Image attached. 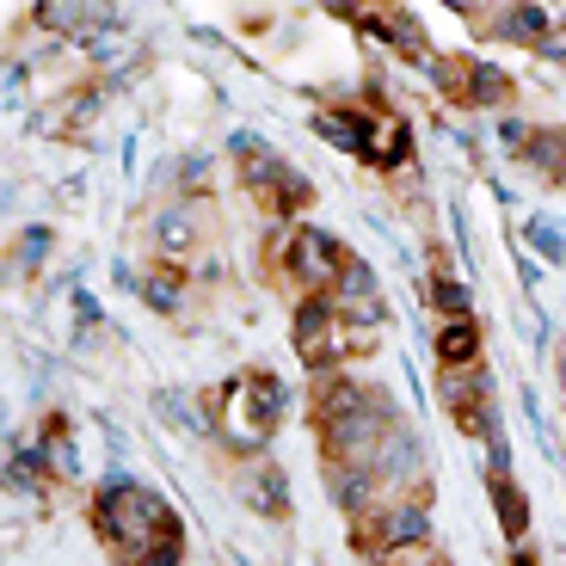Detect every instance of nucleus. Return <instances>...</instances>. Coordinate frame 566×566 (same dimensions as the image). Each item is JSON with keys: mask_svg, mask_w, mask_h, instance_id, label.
<instances>
[{"mask_svg": "<svg viewBox=\"0 0 566 566\" xmlns=\"http://www.w3.org/2000/svg\"><path fill=\"white\" fill-rule=\"evenodd\" d=\"M283 407H290V388L271 369H234L222 388L203 395V424H210V438H222L234 455L253 462V455H265Z\"/></svg>", "mask_w": 566, "mask_h": 566, "instance_id": "1", "label": "nucleus"}, {"mask_svg": "<svg viewBox=\"0 0 566 566\" xmlns=\"http://www.w3.org/2000/svg\"><path fill=\"white\" fill-rule=\"evenodd\" d=\"M172 524H179V517L167 511V499H160V493L136 486L129 474H105L99 499H93V530H99V542H105V548H112L124 566H136Z\"/></svg>", "mask_w": 566, "mask_h": 566, "instance_id": "2", "label": "nucleus"}, {"mask_svg": "<svg viewBox=\"0 0 566 566\" xmlns=\"http://www.w3.org/2000/svg\"><path fill=\"white\" fill-rule=\"evenodd\" d=\"M234 155H247L241 160V179H247V191H253L259 203H265L271 216H302V210H314V185L302 179L296 167H290V160L283 155H271L265 142L259 136H234Z\"/></svg>", "mask_w": 566, "mask_h": 566, "instance_id": "3", "label": "nucleus"}, {"mask_svg": "<svg viewBox=\"0 0 566 566\" xmlns=\"http://www.w3.org/2000/svg\"><path fill=\"white\" fill-rule=\"evenodd\" d=\"M364 345H369V333H357V326L333 308V296H302V308H296V352H302V364L326 369V364H339V357L364 352Z\"/></svg>", "mask_w": 566, "mask_h": 566, "instance_id": "4", "label": "nucleus"}, {"mask_svg": "<svg viewBox=\"0 0 566 566\" xmlns=\"http://www.w3.org/2000/svg\"><path fill=\"white\" fill-rule=\"evenodd\" d=\"M431 81H438L443 99L468 105V112H493V105L511 99V74L481 56H438L431 62Z\"/></svg>", "mask_w": 566, "mask_h": 566, "instance_id": "5", "label": "nucleus"}, {"mask_svg": "<svg viewBox=\"0 0 566 566\" xmlns=\"http://www.w3.org/2000/svg\"><path fill=\"white\" fill-rule=\"evenodd\" d=\"M424 536H431V511H424V499H395V505L364 511V524L352 530V548H369L376 560H382V554L419 548Z\"/></svg>", "mask_w": 566, "mask_h": 566, "instance_id": "6", "label": "nucleus"}, {"mask_svg": "<svg viewBox=\"0 0 566 566\" xmlns=\"http://www.w3.org/2000/svg\"><path fill=\"white\" fill-rule=\"evenodd\" d=\"M345 265H352V253L326 228H302L296 241H290V271L308 283V296H333V283H339Z\"/></svg>", "mask_w": 566, "mask_h": 566, "instance_id": "7", "label": "nucleus"}, {"mask_svg": "<svg viewBox=\"0 0 566 566\" xmlns=\"http://www.w3.org/2000/svg\"><path fill=\"white\" fill-rule=\"evenodd\" d=\"M234 493H241V505L265 511V517H283V511H290V481H283V468L265 462V455L241 462V474H234Z\"/></svg>", "mask_w": 566, "mask_h": 566, "instance_id": "8", "label": "nucleus"}, {"mask_svg": "<svg viewBox=\"0 0 566 566\" xmlns=\"http://www.w3.org/2000/svg\"><path fill=\"white\" fill-rule=\"evenodd\" d=\"M326 499L339 511H352V517L376 511L369 505V499H376V468L369 462H326Z\"/></svg>", "mask_w": 566, "mask_h": 566, "instance_id": "9", "label": "nucleus"}, {"mask_svg": "<svg viewBox=\"0 0 566 566\" xmlns=\"http://www.w3.org/2000/svg\"><path fill=\"white\" fill-rule=\"evenodd\" d=\"M38 13V25L62 31V38H99V31H117V7H86V0H74V7H31Z\"/></svg>", "mask_w": 566, "mask_h": 566, "instance_id": "10", "label": "nucleus"}, {"mask_svg": "<svg viewBox=\"0 0 566 566\" xmlns=\"http://www.w3.org/2000/svg\"><path fill=\"white\" fill-rule=\"evenodd\" d=\"M155 241H160V253H167V259H191V253H198V241H203L198 210H191V203H179V210H160Z\"/></svg>", "mask_w": 566, "mask_h": 566, "instance_id": "11", "label": "nucleus"}, {"mask_svg": "<svg viewBox=\"0 0 566 566\" xmlns=\"http://www.w3.org/2000/svg\"><path fill=\"white\" fill-rule=\"evenodd\" d=\"M548 31H554V13L548 7H505V19H493V38H505V43H548Z\"/></svg>", "mask_w": 566, "mask_h": 566, "instance_id": "12", "label": "nucleus"}, {"mask_svg": "<svg viewBox=\"0 0 566 566\" xmlns=\"http://www.w3.org/2000/svg\"><path fill=\"white\" fill-rule=\"evenodd\" d=\"M493 517H499V530H505L511 542L530 536V499H524V486L511 481V474H493Z\"/></svg>", "mask_w": 566, "mask_h": 566, "instance_id": "13", "label": "nucleus"}, {"mask_svg": "<svg viewBox=\"0 0 566 566\" xmlns=\"http://www.w3.org/2000/svg\"><path fill=\"white\" fill-rule=\"evenodd\" d=\"M419 455H424V443L407 438V431L395 424V431L382 438V450H376V462H369V468H376V481H407L412 468H419Z\"/></svg>", "mask_w": 566, "mask_h": 566, "instance_id": "14", "label": "nucleus"}, {"mask_svg": "<svg viewBox=\"0 0 566 566\" xmlns=\"http://www.w3.org/2000/svg\"><path fill=\"white\" fill-rule=\"evenodd\" d=\"M438 357H443V369L481 364V326H474V321H443V333H438Z\"/></svg>", "mask_w": 566, "mask_h": 566, "instance_id": "15", "label": "nucleus"}, {"mask_svg": "<svg viewBox=\"0 0 566 566\" xmlns=\"http://www.w3.org/2000/svg\"><path fill=\"white\" fill-rule=\"evenodd\" d=\"M431 302H438V314L443 321H474V296H468V283H455L450 271H438V277H431Z\"/></svg>", "mask_w": 566, "mask_h": 566, "instance_id": "16", "label": "nucleus"}, {"mask_svg": "<svg viewBox=\"0 0 566 566\" xmlns=\"http://www.w3.org/2000/svg\"><path fill=\"white\" fill-rule=\"evenodd\" d=\"M43 468H56V474H81V455H74L69 424H62V419L43 424Z\"/></svg>", "mask_w": 566, "mask_h": 566, "instance_id": "17", "label": "nucleus"}, {"mask_svg": "<svg viewBox=\"0 0 566 566\" xmlns=\"http://www.w3.org/2000/svg\"><path fill=\"white\" fill-rule=\"evenodd\" d=\"M524 241L536 247V253L548 259V265H566V234L548 222V216H530V222H524Z\"/></svg>", "mask_w": 566, "mask_h": 566, "instance_id": "18", "label": "nucleus"}, {"mask_svg": "<svg viewBox=\"0 0 566 566\" xmlns=\"http://www.w3.org/2000/svg\"><path fill=\"white\" fill-rule=\"evenodd\" d=\"M136 566H185V530H179V524H172V530H167V536H160V542H155V548L142 554V560H136Z\"/></svg>", "mask_w": 566, "mask_h": 566, "instance_id": "19", "label": "nucleus"}, {"mask_svg": "<svg viewBox=\"0 0 566 566\" xmlns=\"http://www.w3.org/2000/svg\"><path fill=\"white\" fill-rule=\"evenodd\" d=\"M142 296L155 302V308H179V271H155V277L142 283Z\"/></svg>", "mask_w": 566, "mask_h": 566, "instance_id": "20", "label": "nucleus"}, {"mask_svg": "<svg viewBox=\"0 0 566 566\" xmlns=\"http://www.w3.org/2000/svg\"><path fill=\"white\" fill-rule=\"evenodd\" d=\"M43 253H50V228H25V234H19V265L38 271Z\"/></svg>", "mask_w": 566, "mask_h": 566, "instance_id": "21", "label": "nucleus"}, {"mask_svg": "<svg viewBox=\"0 0 566 566\" xmlns=\"http://www.w3.org/2000/svg\"><path fill=\"white\" fill-rule=\"evenodd\" d=\"M542 56H548V62H566V19L548 31V43H542Z\"/></svg>", "mask_w": 566, "mask_h": 566, "instance_id": "22", "label": "nucleus"}, {"mask_svg": "<svg viewBox=\"0 0 566 566\" xmlns=\"http://www.w3.org/2000/svg\"><path fill=\"white\" fill-rule=\"evenodd\" d=\"M179 179H185V185H203V179H210V160H203V155H191V160H185V172H179Z\"/></svg>", "mask_w": 566, "mask_h": 566, "instance_id": "23", "label": "nucleus"}, {"mask_svg": "<svg viewBox=\"0 0 566 566\" xmlns=\"http://www.w3.org/2000/svg\"><path fill=\"white\" fill-rule=\"evenodd\" d=\"M517 277H524V290H536V283H542V271H536V259H517Z\"/></svg>", "mask_w": 566, "mask_h": 566, "instance_id": "24", "label": "nucleus"}, {"mask_svg": "<svg viewBox=\"0 0 566 566\" xmlns=\"http://www.w3.org/2000/svg\"><path fill=\"white\" fill-rule=\"evenodd\" d=\"M511 566H542V560H536V548H524V542H517V554H511Z\"/></svg>", "mask_w": 566, "mask_h": 566, "instance_id": "25", "label": "nucleus"}, {"mask_svg": "<svg viewBox=\"0 0 566 566\" xmlns=\"http://www.w3.org/2000/svg\"><path fill=\"white\" fill-rule=\"evenodd\" d=\"M560 388H566V364H560Z\"/></svg>", "mask_w": 566, "mask_h": 566, "instance_id": "26", "label": "nucleus"}, {"mask_svg": "<svg viewBox=\"0 0 566 566\" xmlns=\"http://www.w3.org/2000/svg\"><path fill=\"white\" fill-rule=\"evenodd\" d=\"M560 185H566V179H560Z\"/></svg>", "mask_w": 566, "mask_h": 566, "instance_id": "27", "label": "nucleus"}]
</instances>
